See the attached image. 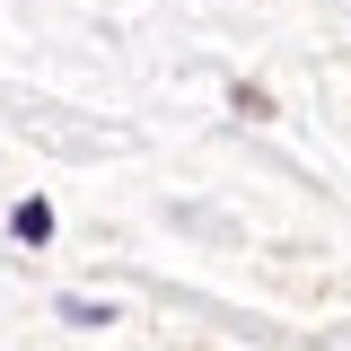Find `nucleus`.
<instances>
[{
	"mask_svg": "<svg viewBox=\"0 0 351 351\" xmlns=\"http://www.w3.org/2000/svg\"><path fill=\"white\" fill-rule=\"evenodd\" d=\"M9 237H18V246H53V202H44V193L9 202Z\"/></svg>",
	"mask_w": 351,
	"mask_h": 351,
	"instance_id": "1",
	"label": "nucleus"
},
{
	"mask_svg": "<svg viewBox=\"0 0 351 351\" xmlns=\"http://www.w3.org/2000/svg\"><path fill=\"white\" fill-rule=\"evenodd\" d=\"M53 307H62V325H88V334L114 325V307H97V299H53Z\"/></svg>",
	"mask_w": 351,
	"mask_h": 351,
	"instance_id": "2",
	"label": "nucleus"
}]
</instances>
